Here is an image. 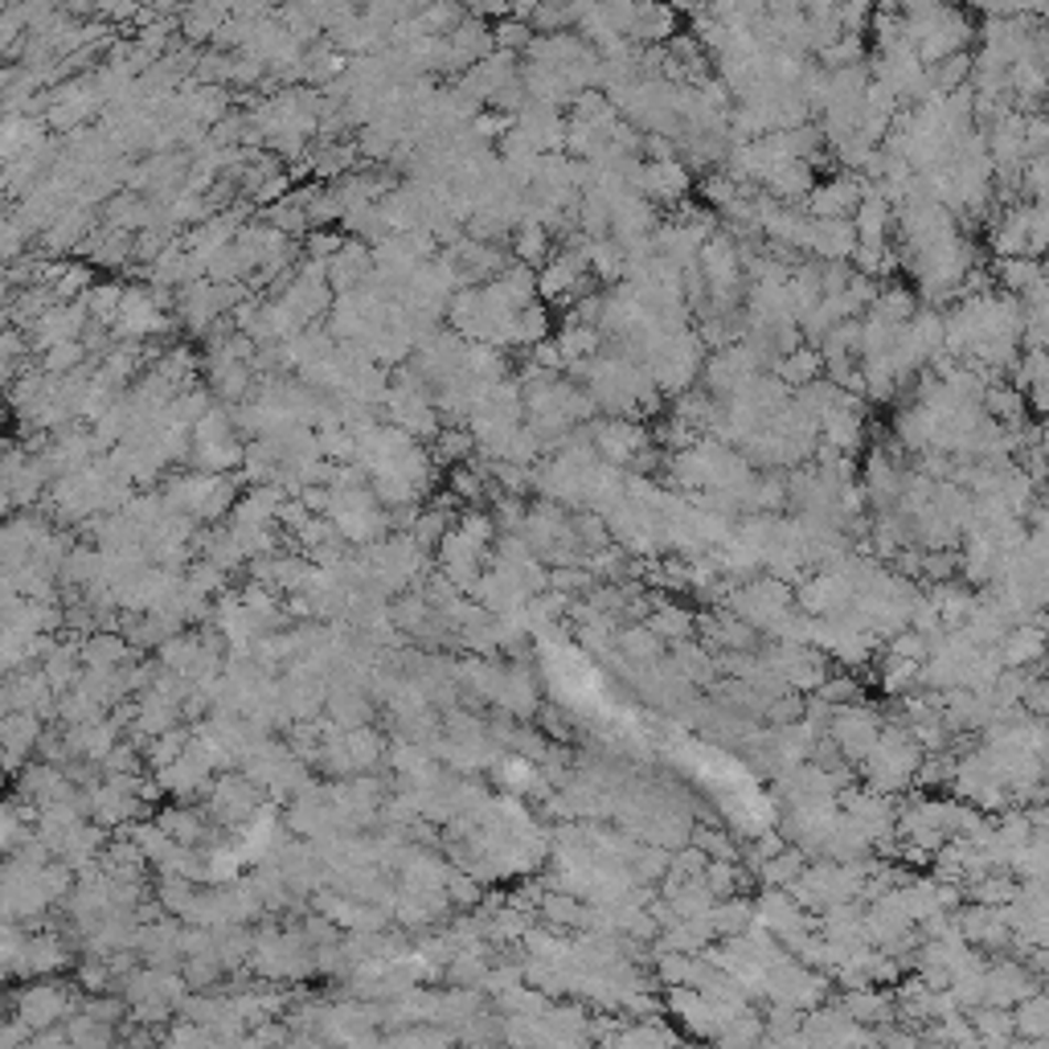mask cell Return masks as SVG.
Segmentation results:
<instances>
[{
	"label": "cell",
	"instance_id": "cell-1",
	"mask_svg": "<svg viewBox=\"0 0 1049 1049\" xmlns=\"http://www.w3.org/2000/svg\"><path fill=\"white\" fill-rule=\"evenodd\" d=\"M922 759H927V750L914 742L910 726H902V721H890V726L881 730V742H877V750L861 762L865 783H869V791L893 795V791L910 788V783L919 779Z\"/></svg>",
	"mask_w": 1049,
	"mask_h": 1049
},
{
	"label": "cell",
	"instance_id": "cell-2",
	"mask_svg": "<svg viewBox=\"0 0 1049 1049\" xmlns=\"http://www.w3.org/2000/svg\"><path fill=\"white\" fill-rule=\"evenodd\" d=\"M881 730H886V726H881V718H877L869 705H845V709H836L833 726H828V738L836 742L841 759L861 767L877 750V742H881Z\"/></svg>",
	"mask_w": 1049,
	"mask_h": 1049
},
{
	"label": "cell",
	"instance_id": "cell-3",
	"mask_svg": "<svg viewBox=\"0 0 1049 1049\" xmlns=\"http://www.w3.org/2000/svg\"><path fill=\"white\" fill-rule=\"evenodd\" d=\"M804 1041L812 1049H874V1034L845 1008H816L804 1017Z\"/></svg>",
	"mask_w": 1049,
	"mask_h": 1049
},
{
	"label": "cell",
	"instance_id": "cell-4",
	"mask_svg": "<svg viewBox=\"0 0 1049 1049\" xmlns=\"http://www.w3.org/2000/svg\"><path fill=\"white\" fill-rule=\"evenodd\" d=\"M74 1000L62 984H30L13 996V1017L21 1025H30V1034H45L50 1025H58L62 1017L71 1020Z\"/></svg>",
	"mask_w": 1049,
	"mask_h": 1049
},
{
	"label": "cell",
	"instance_id": "cell-5",
	"mask_svg": "<svg viewBox=\"0 0 1049 1049\" xmlns=\"http://www.w3.org/2000/svg\"><path fill=\"white\" fill-rule=\"evenodd\" d=\"M87 324H90L87 303H58V308H50L45 317L30 320V353L33 349H38V353H50V349H58V345L83 341Z\"/></svg>",
	"mask_w": 1049,
	"mask_h": 1049
},
{
	"label": "cell",
	"instance_id": "cell-6",
	"mask_svg": "<svg viewBox=\"0 0 1049 1049\" xmlns=\"http://www.w3.org/2000/svg\"><path fill=\"white\" fill-rule=\"evenodd\" d=\"M259 812V788L250 779H222L210 791V816L226 828H246Z\"/></svg>",
	"mask_w": 1049,
	"mask_h": 1049
},
{
	"label": "cell",
	"instance_id": "cell-7",
	"mask_svg": "<svg viewBox=\"0 0 1049 1049\" xmlns=\"http://www.w3.org/2000/svg\"><path fill=\"white\" fill-rule=\"evenodd\" d=\"M1037 992H1041L1037 976L1029 967H1020V963L1005 960V963H992L988 972H984V1005L988 1008H1017L1020 1000H1029Z\"/></svg>",
	"mask_w": 1049,
	"mask_h": 1049
},
{
	"label": "cell",
	"instance_id": "cell-8",
	"mask_svg": "<svg viewBox=\"0 0 1049 1049\" xmlns=\"http://www.w3.org/2000/svg\"><path fill=\"white\" fill-rule=\"evenodd\" d=\"M865 197V185L853 176H833V181H820L807 197V217L816 222H853L857 205Z\"/></svg>",
	"mask_w": 1049,
	"mask_h": 1049
},
{
	"label": "cell",
	"instance_id": "cell-9",
	"mask_svg": "<svg viewBox=\"0 0 1049 1049\" xmlns=\"http://www.w3.org/2000/svg\"><path fill=\"white\" fill-rule=\"evenodd\" d=\"M996 656H1000V664L1013 668V673H1029L1034 664H1041L1049 656V628L1025 619V623H1017V628L1000 640Z\"/></svg>",
	"mask_w": 1049,
	"mask_h": 1049
},
{
	"label": "cell",
	"instance_id": "cell-10",
	"mask_svg": "<svg viewBox=\"0 0 1049 1049\" xmlns=\"http://www.w3.org/2000/svg\"><path fill=\"white\" fill-rule=\"evenodd\" d=\"M762 189L779 197V202H795V197H812L816 189V176H812V164L807 160H775L771 173L762 176Z\"/></svg>",
	"mask_w": 1049,
	"mask_h": 1049
},
{
	"label": "cell",
	"instance_id": "cell-11",
	"mask_svg": "<svg viewBox=\"0 0 1049 1049\" xmlns=\"http://www.w3.org/2000/svg\"><path fill=\"white\" fill-rule=\"evenodd\" d=\"M644 197L652 202H681L689 193V169L681 160H656V164H644Z\"/></svg>",
	"mask_w": 1049,
	"mask_h": 1049
},
{
	"label": "cell",
	"instance_id": "cell-12",
	"mask_svg": "<svg viewBox=\"0 0 1049 1049\" xmlns=\"http://www.w3.org/2000/svg\"><path fill=\"white\" fill-rule=\"evenodd\" d=\"M78 647H83V668H99V673H119V668H128L131 661L128 635H116V632L90 635V640H83Z\"/></svg>",
	"mask_w": 1049,
	"mask_h": 1049
},
{
	"label": "cell",
	"instance_id": "cell-13",
	"mask_svg": "<svg viewBox=\"0 0 1049 1049\" xmlns=\"http://www.w3.org/2000/svg\"><path fill=\"white\" fill-rule=\"evenodd\" d=\"M841 1008H845L857 1025H881V1020H890L893 1013H898L893 996H886V992H877V988H848L845 996H841Z\"/></svg>",
	"mask_w": 1049,
	"mask_h": 1049
},
{
	"label": "cell",
	"instance_id": "cell-14",
	"mask_svg": "<svg viewBox=\"0 0 1049 1049\" xmlns=\"http://www.w3.org/2000/svg\"><path fill=\"white\" fill-rule=\"evenodd\" d=\"M967 1020H972V1034L984 1041V1049H1008L1017 1041V1025H1013V1013H1008V1008L980 1005Z\"/></svg>",
	"mask_w": 1049,
	"mask_h": 1049
},
{
	"label": "cell",
	"instance_id": "cell-15",
	"mask_svg": "<svg viewBox=\"0 0 1049 1049\" xmlns=\"http://www.w3.org/2000/svg\"><path fill=\"white\" fill-rule=\"evenodd\" d=\"M42 738V726H38V714H9L4 718V750H9V771H21V759L38 747Z\"/></svg>",
	"mask_w": 1049,
	"mask_h": 1049
},
{
	"label": "cell",
	"instance_id": "cell-16",
	"mask_svg": "<svg viewBox=\"0 0 1049 1049\" xmlns=\"http://www.w3.org/2000/svg\"><path fill=\"white\" fill-rule=\"evenodd\" d=\"M693 623H697V619H693V611H689V607H681V603H656V607H652V616H647V628L661 635L664 644H673V647L689 640Z\"/></svg>",
	"mask_w": 1049,
	"mask_h": 1049
},
{
	"label": "cell",
	"instance_id": "cell-17",
	"mask_svg": "<svg viewBox=\"0 0 1049 1049\" xmlns=\"http://www.w3.org/2000/svg\"><path fill=\"white\" fill-rule=\"evenodd\" d=\"M820 370H824V357H820V349H812V345H800L791 357H783L775 365V377L783 382V386H795V389H804V386H812V382H820Z\"/></svg>",
	"mask_w": 1049,
	"mask_h": 1049
},
{
	"label": "cell",
	"instance_id": "cell-18",
	"mask_svg": "<svg viewBox=\"0 0 1049 1049\" xmlns=\"http://www.w3.org/2000/svg\"><path fill=\"white\" fill-rule=\"evenodd\" d=\"M709 922H714V934L721 939H742V934L754 927V902L747 898H726L709 910Z\"/></svg>",
	"mask_w": 1049,
	"mask_h": 1049
},
{
	"label": "cell",
	"instance_id": "cell-19",
	"mask_svg": "<svg viewBox=\"0 0 1049 1049\" xmlns=\"http://www.w3.org/2000/svg\"><path fill=\"white\" fill-rule=\"evenodd\" d=\"M157 824L164 828V833L173 836L176 845H185V848H197L202 845V836H205V824H202V816L193 812L189 804H173V807H164L157 816Z\"/></svg>",
	"mask_w": 1049,
	"mask_h": 1049
},
{
	"label": "cell",
	"instance_id": "cell-20",
	"mask_svg": "<svg viewBox=\"0 0 1049 1049\" xmlns=\"http://www.w3.org/2000/svg\"><path fill=\"white\" fill-rule=\"evenodd\" d=\"M1013 1025H1017L1020 1041H1041L1049 1037V992H1037L1029 1000H1020L1013 1008Z\"/></svg>",
	"mask_w": 1049,
	"mask_h": 1049
},
{
	"label": "cell",
	"instance_id": "cell-21",
	"mask_svg": "<svg viewBox=\"0 0 1049 1049\" xmlns=\"http://www.w3.org/2000/svg\"><path fill=\"white\" fill-rule=\"evenodd\" d=\"M762 1017H754V1013H738V1017H730L726 1025H721V1034L714 1037V1046L718 1049H759V1037H762Z\"/></svg>",
	"mask_w": 1049,
	"mask_h": 1049
},
{
	"label": "cell",
	"instance_id": "cell-22",
	"mask_svg": "<svg viewBox=\"0 0 1049 1049\" xmlns=\"http://www.w3.org/2000/svg\"><path fill=\"white\" fill-rule=\"evenodd\" d=\"M673 668L681 681H709L714 668H718V656H714L709 647H697L685 640V644L673 647Z\"/></svg>",
	"mask_w": 1049,
	"mask_h": 1049
},
{
	"label": "cell",
	"instance_id": "cell-23",
	"mask_svg": "<svg viewBox=\"0 0 1049 1049\" xmlns=\"http://www.w3.org/2000/svg\"><path fill=\"white\" fill-rule=\"evenodd\" d=\"M972 898H976V906H992V910H1008V906L1020 898V886L1013 881L1008 874H984L976 877V886H972Z\"/></svg>",
	"mask_w": 1049,
	"mask_h": 1049
},
{
	"label": "cell",
	"instance_id": "cell-24",
	"mask_svg": "<svg viewBox=\"0 0 1049 1049\" xmlns=\"http://www.w3.org/2000/svg\"><path fill=\"white\" fill-rule=\"evenodd\" d=\"M616 640H619V647H623V656H632V661H640V664H652L664 652V640L652 632L647 623H632V628H623Z\"/></svg>",
	"mask_w": 1049,
	"mask_h": 1049
},
{
	"label": "cell",
	"instance_id": "cell-25",
	"mask_svg": "<svg viewBox=\"0 0 1049 1049\" xmlns=\"http://www.w3.org/2000/svg\"><path fill=\"white\" fill-rule=\"evenodd\" d=\"M513 255H517L525 267H542V259L549 255V231L537 226V222H521L513 231Z\"/></svg>",
	"mask_w": 1049,
	"mask_h": 1049
},
{
	"label": "cell",
	"instance_id": "cell-26",
	"mask_svg": "<svg viewBox=\"0 0 1049 1049\" xmlns=\"http://www.w3.org/2000/svg\"><path fill=\"white\" fill-rule=\"evenodd\" d=\"M705 890L714 893L718 902H726V898H742V881H747V874H742V865L738 861H709V869H705Z\"/></svg>",
	"mask_w": 1049,
	"mask_h": 1049
},
{
	"label": "cell",
	"instance_id": "cell-27",
	"mask_svg": "<svg viewBox=\"0 0 1049 1049\" xmlns=\"http://www.w3.org/2000/svg\"><path fill=\"white\" fill-rule=\"evenodd\" d=\"M189 742H193V738H189L185 730H169V734H160V738H152V742L144 747L148 767H152L157 775L160 771H169V767H173V762L189 750Z\"/></svg>",
	"mask_w": 1049,
	"mask_h": 1049
},
{
	"label": "cell",
	"instance_id": "cell-28",
	"mask_svg": "<svg viewBox=\"0 0 1049 1049\" xmlns=\"http://www.w3.org/2000/svg\"><path fill=\"white\" fill-rule=\"evenodd\" d=\"M447 533H451V513H447L443 504H439V509H427V513H418V521L410 525V537H415L422 549L443 546Z\"/></svg>",
	"mask_w": 1049,
	"mask_h": 1049
},
{
	"label": "cell",
	"instance_id": "cell-29",
	"mask_svg": "<svg viewBox=\"0 0 1049 1049\" xmlns=\"http://www.w3.org/2000/svg\"><path fill=\"white\" fill-rule=\"evenodd\" d=\"M480 451L472 439V431L463 427H443V435L435 439V463H468V456Z\"/></svg>",
	"mask_w": 1049,
	"mask_h": 1049
},
{
	"label": "cell",
	"instance_id": "cell-30",
	"mask_svg": "<svg viewBox=\"0 0 1049 1049\" xmlns=\"http://www.w3.org/2000/svg\"><path fill=\"white\" fill-rule=\"evenodd\" d=\"M87 357L90 353L83 349V341H71V345H58V349H50V353H42V370L50 377H71L83 370Z\"/></svg>",
	"mask_w": 1049,
	"mask_h": 1049
},
{
	"label": "cell",
	"instance_id": "cell-31",
	"mask_svg": "<svg viewBox=\"0 0 1049 1049\" xmlns=\"http://www.w3.org/2000/svg\"><path fill=\"white\" fill-rule=\"evenodd\" d=\"M231 21V9H189L185 13V38L189 42H205L217 38V30Z\"/></svg>",
	"mask_w": 1049,
	"mask_h": 1049
},
{
	"label": "cell",
	"instance_id": "cell-32",
	"mask_svg": "<svg viewBox=\"0 0 1049 1049\" xmlns=\"http://www.w3.org/2000/svg\"><path fill=\"white\" fill-rule=\"evenodd\" d=\"M693 845L702 848L709 861H738V845H734L721 828H714V824H702V828L693 833Z\"/></svg>",
	"mask_w": 1049,
	"mask_h": 1049
},
{
	"label": "cell",
	"instance_id": "cell-33",
	"mask_svg": "<svg viewBox=\"0 0 1049 1049\" xmlns=\"http://www.w3.org/2000/svg\"><path fill=\"white\" fill-rule=\"evenodd\" d=\"M820 702H828L833 709H845V705H861V685L857 676H828L824 685L816 689Z\"/></svg>",
	"mask_w": 1049,
	"mask_h": 1049
},
{
	"label": "cell",
	"instance_id": "cell-34",
	"mask_svg": "<svg viewBox=\"0 0 1049 1049\" xmlns=\"http://www.w3.org/2000/svg\"><path fill=\"white\" fill-rule=\"evenodd\" d=\"M533 33L537 30H533L529 21H501V25L492 30V38H496V50H501V54H521V50L529 54Z\"/></svg>",
	"mask_w": 1049,
	"mask_h": 1049
},
{
	"label": "cell",
	"instance_id": "cell-35",
	"mask_svg": "<svg viewBox=\"0 0 1049 1049\" xmlns=\"http://www.w3.org/2000/svg\"><path fill=\"white\" fill-rule=\"evenodd\" d=\"M668 33H673V13H668V9H640L635 30H632L635 42H661Z\"/></svg>",
	"mask_w": 1049,
	"mask_h": 1049
},
{
	"label": "cell",
	"instance_id": "cell-36",
	"mask_svg": "<svg viewBox=\"0 0 1049 1049\" xmlns=\"http://www.w3.org/2000/svg\"><path fill=\"white\" fill-rule=\"evenodd\" d=\"M447 898H451V902H463V906H475L484 893H480V886H475V877L451 874V881H447Z\"/></svg>",
	"mask_w": 1049,
	"mask_h": 1049
},
{
	"label": "cell",
	"instance_id": "cell-37",
	"mask_svg": "<svg viewBox=\"0 0 1049 1049\" xmlns=\"http://www.w3.org/2000/svg\"><path fill=\"white\" fill-rule=\"evenodd\" d=\"M99 767H103V775H131V771H136V747H124V742H119Z\"/></svg>",
	"mask_w": 1049,
	"mask_h": 1049
},
{
	"label": "cell",
	"instance_id": "cell-38",
	"mask_svg": "<svg viewBox=\"0 0 1049 1049\" xmlns=\"http://www.w3.org/2000/svg\"><path fill=\"white\" fill-rule=\"evenodd\" d=\"M1041 676H1046V681H1049V656H1046V673H1041Z\"/></svg>",
	"mask_w": 1049,
	"mask_h": 1049
},
{
	"label": "cell",
	"instance_id": "cell-39",
	"mask_svg": "<svg viewBox=\"0 0 1049 1049\" xmlns=\"http://www.w3.org/2000/svg\"><path fill=\"white\" fill-rule=\"evenodd\" d=\"M709 1049H718V1046H709Z\"/></svg>",
	"mask_w": 1049,
	"mask_h": 1049
}]
</instances>
